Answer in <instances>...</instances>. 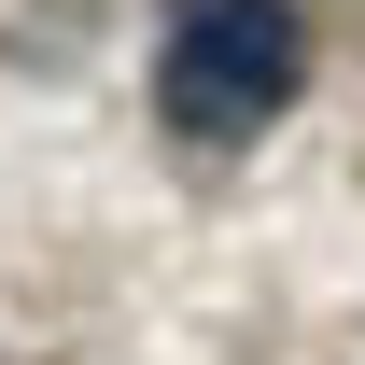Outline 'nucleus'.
<instances>
[{
  "label": "nucleus",
  "mask_w": 365,
  "mask_h": 365,
  "mask_svg": "<svg viewBox=\"0 0 365 365\" xmlns=\"http://www.w3.org/2000/svg\"><path fill=\"white\" fill-rule=\"evenodd\" d=\"M309 85V29L295 0H169L155 14V113L182 140H253Z\"/></svg>",
  "instance_id": "1"
}]
</instances>
